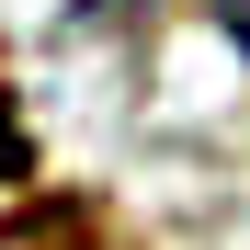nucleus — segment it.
<instances>
[{
  "mask_svg": "<svg viewBox=\"0 0 250 250\" xmlns=\"http://www.w3.org/2000/svg\"><path fill=\"white\" fill-rule=\"evenodd\" d=\"M216 34H228V46L250 57V0H216Z\"/></svg>",
  "mask_w": 250,
  "mask_h": 250,
  "instance_id": "f257e3e1",
  "label": "nucleus"
},
{
  "mask_svg": "<svg viewBox=\"0 0 250 250\" xmlns=\"http://www.w3.org/2000/svg\"><path fill=\"white\" fill-rule=\"evenodd\" d=\"M80 12H148V0H80Z\"/></svg>",
  "mask_w": 250,
  "mask_h": 250,
  "instance_id": "f03ea898",
  "label": "nucleus"
}]
</instances>
